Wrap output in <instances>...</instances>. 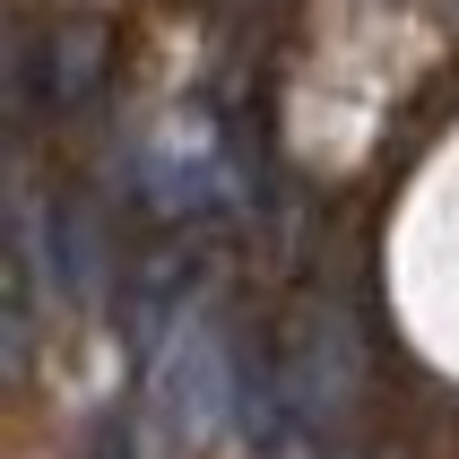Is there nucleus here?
Wrapping results in <instances>:
<instances>
[{
    "label": "nucleus",
    "instance_id": "1",
    "mask_svg": "<svg viewBox=\"0 0 459 459\" xmlns=\"http://www.w3.org/2000/svg\"><path fill=\"white\" fill-rule=\"evenodd\" d=\"M148 416H156V442H165L174 459H200L208 442H217L234 416H243V364H234L226 330H217L208 312H191V321L165 338Z\"/></svg>",
    "mask_w": 459,
    "mask_h": 459
},
{
    "label": "nucleus",
    "instance_id": "2",
    "mask_svg": "<svg viewBox=\"0 0 459 459\" xmlns=\"http://www.w3.org/2000/svg\"><path fill=\"white\" fill-rule=\"evenodd\" d=\"M96 70H104V26L96 18H52V26H26L18 35V96L26 104H70L96 96Z\"/></svg>",
    "mask_w": 459,
    "mask_h": 459
}]
</instances>
